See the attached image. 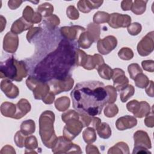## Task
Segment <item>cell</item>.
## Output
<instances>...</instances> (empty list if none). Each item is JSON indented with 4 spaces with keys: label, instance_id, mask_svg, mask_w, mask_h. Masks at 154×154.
<instances>
[{
    "label": "cell",
    "instance_id": "d6a6232c",
    "mask_svg": "<svg viewBox=\"0 0 154 154\" xmlns=\"http://www.w3.org/2000/svg\"><path fill=\"white\" fill-rule=\"evenodd\" d=\"M87 31H88L91 34L95 42H96L99 38L100 26L99 25L90 23L87 26Z\"/></svg>",
    "mask_w": 154,
    "mask_h": 154
},
{
    "label": "cell",
    "instance_id": "b9f144b4",
    "mask_svg": "<svg viewBox=\"0 0 154 154\" xmlns=\"http://www.w3.org/2000/svg\"><path fill=\"white\" fill-rule=\"evenodd\" d=\"M105 87V88L107 90L109 96V100L108 101V103H113L117 99V90L114 87L111 85H107Z\"/></svg>",
    "mask_w": 154,
    "mask_h": 154
},
{
    "label": "cell",
    "instance_id": "83f0119b",
    "mask_svg": "<svg viewBox=\"0 0 154 154\" xmlns=\"http://www.w3.org/2000/svg\"><path fill=\"white\" fill-rule=\"evenodd\" d=\"M82 136L84 141L87 144L92 143L96 140L95 129L92 127L87 128L85 129L82 133Z\"/></svg>",
    "mask_w": 154,
    "mask_h": 154
},
{
    "label": "cell",
    "instance_id": "7dc6e473",
    "mask_svg": "<svg viewBox=\"0 0 154 154\" xmlns=\"http://www.w3.org/2000/svg\"><path fill=\"white\" fill-rule=\"evenodd\" d=\"M55 94L52 91H49L48 94L42 99L43 102L46 104H51L54 101Z\"/></svg>",
    "mask_w": 154,
    "mask_h": 154
},
{
    "label": "cell",
    "instance_id": "f907efd6",
    "mask_svg": "<svg viewBox=\"0 0 154 154\" xmlns=\"http://www.w3.org/2000/svg\"><path fill=\"white\" fill-rule=\"evenodd\" d=\"M146 92L148 96L153 97V81H149L147 86L146 87Z\"/></svg>",
    "mask_w": 154,
    "mask_h": 154
},
{
    "label": "cell",
    "instance_id": "5b68a950",
    "mask_svg": "<svg viewBox=\"0 0 154 154\" xmlns=\"http://www.w3.org/2000/svg\"><path fill=\"white\" fill-rule=\"evenodd\" d=\"M61 119L66 123L64 127V137L71 141L81 132L84 127L79 120V114L75 111L70 109L61 115Z\"/></svg>",
    "mask_w": 154,
    "mask_h": 154
},
{
    "label": "cell",
    "instance_id": "ac0fdd59",
    "mask_svg": "<svg viewBox=\"0 0 154 154\" xmlns=\"http://www.w3.org/2000/svg\"><path fill=\"white\" fill-rule=\"evenodd\" d=\"M31 110V104L25 99H21L16 104V112L14 117L15 119H20Z\"/></svg>",
    "mask_w": 154,
    "mask_h": 154
},
{
    "label": "cell",
    "instance_id": "603a6c76",
    "mask_svg": "<svg viewBox=\"0 0 154 154\" xmlns=\"http://www.w3.org/2000/svg\"><path fill=\"white\" fill-rule=\"evenodd\" d=\"M100 76L105 79L109 80L112 76V69L107 64L103 63L97 69Z\"/></svg>",
    "mask_w": 154,
    "mask_h": 154
},
{
    "label": "cell",
    "instance_id": "ab89813d",
    "mask_svg": "<svg viewBox=\"0 0 154 154\" xmlns=\"http://www.w3.org/2000/svg\"><path fill=\"white\" fill-rule=\"evenodd\" d=\"M141 25L138 22H134L128 27V31L132 35H138L141 31Z\"/></svg>",
    "mask_w": 154,
    "mask_h": 154
},
{
    "label": "cell",
    "instance_id": "4fadbf2b",
    "mask_svg": "<svg viewBox=\"0 0 154 154\" xmlns=\"http://www.w3.org/2000/svg\"><path fill=\"white\" fill-rule=\"evenodd\" d=\"M85 29L80 26H64L61 28L60 32L61 35L66 38L74 40L78 38L80 33L85 31Z\"/></svg>",
    "mask_w": 154,
    "mask_h": 154
},
{
    "label": "cell",
    "instance_id": "44dd1931",
    "mask_svg": "<svg viewBox=\"0 0 154 154\" xmlns=\"http://www.w3.org/2000/svg\"><path fill=\"white\" fill-rule=\"evenodd\" d=\"M35 122L32 120H26L20 125V132L25 135H31L35 132Z\"/></svg>",
    "mask_w": 154,
    "mask_h": 154
},
{
    "label": "cell",
    "instance_id": "7bdbcfd3",
    "mask_svg": "<svg viewBox=\"0 0 154 154\" xmlns=\"http://www.w3.org/2000/svg\"><path fill=\"white\" fill-rule=\"evenodd\" d=\"M25 135H23L20 131H18L16 132L14 137V141L17 146L19 147H23L25 146Z\"/></svg>",
    "mask_w": 154,
    "mask_h": 154
},
{
    "label": "cell",
    "instance_id": "1f68e13d",
    "mask_svg": "<svg viewBox=\"0 0 154 154\" xmlns=\"http://www.w3.org/2000/svg\"><path fill=\"white\" fill-rule=\"evenodd\" d=\"M77 7L79 11L84 13H89L92 9V5L90 1L80 0L77 3Z\"/></svg>",
    "mask_w": 154,
    "mask_h": 154
},
{
    "label": "cell",
    "instance_id": "8d00e7d4",
    "mask_svg": "<svg viewBox=\"0 0 154 154\" xmlns=\"http://www.w3.org/2000/svg\"><path fill=\"white\" fill-rule=\"evenodd\" d=\"M126 108L129 112H132L134 116H135L140 109V102L137 100H132L127 103Z\"/></svg>",
    "mask_w": 154,
    "mask_h": 154
},
{
    "label": "cell",
    "instance_id": "ee69618b",
    "mask_svg": "<svg viewBox=\"0 0 154 154\" xmlns=\"http://www.w3.org/2000/svg\"><path fill=\"white\" fill-rule=\"evenodd\" d=\"M45 22L46 23V24H49V26L53 27V28L57 25H58L60 22L59 17L55 14H52L49 16L47 19L45 20Z\"/></svg>",
    "mask_w": 154,
    "mask_h": 154
},
{
    "label": "cell",
    "instance_id": "2e32d148",
    "mask_svg": "<svg viewBox=\"0 0 154 154\" xmlns=\"http://www.w3.org/2000/svg\"><path fill=\"white\" fill-rule=\"evenodd\" d=\"M137 124V119L134 117L128 115L119 118L116 122V128L120 131H123L132 128L135 126Z\"/></svg>",
    "mask_w": 154,
    "mask_h": 154
},
{
    "label": "cell",
    "instance_id": "5bb4252c",
    "mask_svg": "<svg viewBox=\"0 0 154 154\" xmlns=\"http://www.w3.org/2000/svg\"><path fill=\"white\" fill-rule=\"evenodd\" d=\"M134 147L150 149L152 147L150 138L147 132L143 131H137L134 135Z\"/></svg>",
    "mask_w": 154,
    "mask_h": 154
},
{
    "label": "cell",
    "instance_id": "60d3db41",
    "mask_svg": "<svg viewBox=\"0 0 154 154\" xmlns=\"http://www.w3.org/2000/svg\"><path fill=\"white\" fill-rule=\"evenodd\" d=\"M67 17L72 20H76L79 17V12L73 5H69L66 10Z\"/></svg>",
    "mask_w": 154,
    "mask_h": 154
},
{
    "label": "cell",
    "instance_id": "4316f807",
    "mask_svg": "<svg viewBox=\"0 0 154 154\" xmlns=\"http://www.w3.org/2000/svg\"><path fill=\"white\" fill-rule=\"evenodd\" d=\"M135 92V88L133 85L128 84L120 91V100L122 102H126L130 97H131Z\"/></svg>",
    "mask_w": 154,
    "mask_h": 154
},
{
    "label": "cell",
    "instance_id": "f546056e",
    "mask_svg": "<svg viewBox=\"0 0 154 154\" xmlns=\"http://www.w3.org/2000/svg\"><path fill=\"white\" fill-rule=\"evenodd\" d=\"M134 80L135 81V85L141 88H146L149 82L147 76L143 73L138 74Z\"/></svg>",
    "mask_w": 154,
    "mask_h": 154
},
{
    "label": "cell",
    "instance_id": "ffe728a7",
    "mask_svg": "<svg viewBox=\"0 0 154 154\" xmlns=\"http://www.w3.org/2000/svg\"><path fill=\"white\" fill-rule=\"evenodd\" d=\"M1 112L5 117L13 118L16 112V105L10 102H4L1 106Z\"/></svg>",
    "mask_w": 154,
    "mask_h": 154
},
{
    "label": "cell",
    "instance_id": "8fae6325",
    "mask_svg": "<svg viewBox=\"0 0 154 154\" xmlns=\"http://www.w3.org/2000/svg\"><path fill=\"white\" fill-rule=\"evenodd\" d=\"M112 76L114 87L117 90L120 91L123 88L128 85L129 80L125 75V72L119 68L112 69Z\"/></svg>",
    "mask_w": 154,
    "mask_h": 154
},
{
    "label": "cell",
    "instance_id": "7402d4cb",
    "mask_svg": "<svg viewBox=\"0 0 154 154\" xmlns=\"http://www.w3.org/2000/svg\"><path fill=\"white\" fill-rule=\"evenodd\" d=\"M99 136L103 139H107L111 135V129L109 125L105 122L100 123L96 129Z\"/></svg>",
    "mask_w": 154,
    "mask_h": 154
},
{
    "label": "cell",
    "instance_id": "7c38bea8",
    "mask_svg": "<svg viewBox=\"0 0 154 154\" xmlns=\"http://www.w3.org/2000/svg\"><path fill=\"white\" fill-rule=\"evenodd\" d=\"M19 39L17 34L11 31L8 32L4 37L3 42V49L5 51L14 53L17 49Z\"/></svg>",
    "mask_w": 154,
    "mask_h": 154
},
{
    "label": "cell",
    "instance_id": "e575fe53",
    "mask_svg": "<svg viewBox=\"0 0 154 154\" xmlns=\"http://www.w3.org/2000/svg\"><path fill=\"white\" fill-rule=\"evenodd\" d=\"M118 111L119 109L116 105L109 103L105 107L104 110V114L106 117H113L118 113Z\"/></svg>",
    "mask_w": 154,
    "mask_h": 154
},
{
    "label": "cell",
    "instance_id": "d4e9b609",
    "mask_svg": "<svg viewBox=\"0 0 154 154\" xmlns=\"http://www.w3.org/2000/svg\"><path fill=\"white\" fill-rule=\"evenodd\" d=\"M54 7L48 2H45L37 7V12L43 17H49L52 14Z\"/></svg>",
    "mask_w": 154,
    "mask_h": 154
},
{
    "label": "cell",
    "instance_id": "681fc988",
    "mask_svg": "<svg viewBox=\"0 0 154 154\" xmlns=\"http://www.w3.org/2000/svg\"><path fill=\"white\" fill-rule=\"evenodd\" d=\"M133 2L131 0H124L122 1L121 2V7L123 10L124 11H128L131 10L132 5Z\"/></svg>",
    "mask_w": 154,
    "mask_h": 154
},
{
    "label": "cell",
    "instance_id": "6da1fadb",
    "mask_svg": "<svg viewBox=\"0 0 154 154\" xmlns=\"http://www.w3.org/2000/svg\"><path fill=\"white\" fill-rule=\"evenodd\" d=\"M74 109L80 114L94 117L100 114L109 96L104 84L97 81L78 82L71 91Z\"/></svg>",
    "mask_w": 154,
    "mask_h": 154
},
{
    "label": "cell",
    "instance_id": "d590c367",
    "mask_svg": "<svg viewBox=\"0 0 154 154\" xmlns=\"http://www.w3.org/2000/svg\"><path fill=\"white\" fill-rule=\"evenodd\" d=\"M128 70L130 75V78L132 79H134V78L138 74L143 72L140 66L137 63H134L129 65Z\"/></svg>",
    "mask_w": 154,
    "mask_h": 154
},
{
    "label": "cell",
    "instance_id": "277c9868",
    "mask_svg": "<svg viewBox=\"0 0 154 154\" xmlns=\"http://www.w3.org/2000/svg\"><path fill=\"white\" fill-rule=\"evenodd\" d=\"M27 72L24 62L15 60L13 56L4 62L1 63L0 76L1 78H7L11 80L20 82L26 76Z\"/></svg>",
    "mask_w": 154,
    "mask_h": 154
},
{
    "label": "cell",
    "instance_id": "8992f818",
    "mask_svg": "<svg viewBox=\"0 0 154 154\" xmlns=\"http://www.w3.org/2000/svg\"><path fill=\"white\" fill-rule=\"evenodd\" d=\"M26 84L32 91L35 99H43L49 92L50 87L46 82L41 81L36 76H30L26 81Z\"/></svg>",
    "mask_w": 154,
    "mask_h": 154
},
{
    "label": "cell",
    "instance_id": "f1b7e54d",
    "mask_svg": "<svg viewBox=\"0 0 154 154\" xmlns=\"http://www.w3.org/2000/svg\"><path fill=\"white\" fill-rule=\"evenodd\" d=\"M109 19V14L105 11H97L93 16V22L96 24L108 22Z\"/></svg>",
    "mask_w": 154,
    "mask_h": 154
},
{
    "label": "cell",
    "instance_id": "f5cc1de1",
    "mask_svg": "<svg viewBox=\"0 0 154 154\" xmlns=\"http://www.w3.org/2000/svg\"><path fill=\"white\" fill-rule=\"evenodd\" d=\"M90 1L91 3L93 9L98 8L100 6L102 5V3L103 2V1Z\"/></svg>",
    "mask_w": 154,
    "mask_h": 154
},
{
    "label": "cell",
    "instance_id": "d6986e66",
    "mask_svg": "<svg viewBox=\"0 0 154 154\" xmlns=\"http://www.w3.org/2000/svg\"><path fill=\"white\" fill-rule=\"evenodd\" d=\"M94 42L93 37L88 31H87L86 32L83 33L82 32L78 40V43L79 47L83 49H88Z\"/></svg>",
    "mask_w": 154,
    "mask_h": 154
},
{
    "label": "cell",
    "instance_id": "484cf974",
    "mask_svg": "<svg viewBox=\"0 0 154 154\" xmlns=\"http://www.w3.org/2000/svg\"><path fill=\"white\" fill-rule=\"evenodd\" d=\"M70 99L66 96H63L58 98L55 102V106L57 109L60 111H64L70 106Z\"/></svg>",
    "mask_w": 154,
    "mask_h": 154
},
{
    "label": "cell",
    "instance_id": "cb8c5ba5",
    "mask_svg": "<svg viewBox=\"0 0 154 154\" xmlns=\"http://www.w3.org/2000/svg\"><path fill=\"white\" fill-rule=\"evenodd\" d=\"M147 1L135 0L132 4L131 11L137 15L142 14L146 10Z\"/></svg>",
    "mask_w": 154,
    "mask_h": 154
},
{
    "label": "cell",
    "instance_id": "9a60e30c",
    "mask_svg": "<svg viewBox=\"0 0 154 154\" xmlns=\"http://www.w3.org/2000/svg\"><path fill=\"white\" fill-rule=\"evenodd\" d=\"M1 88L7 97L14 99L19 95V89L9 79H4L1 81Z\"/></svg>",
    "mask_w": 154,
    "mask_h": 154
},
{
    "label": "cell",
    "instance_id": "3957f363",
    "mask_svg": "<svg viewBox=\"0 0 154 154\" xmlns=\"http://www.w3.org/2000/svg\"><path fill=\"white\" fill-rule=\"evenodd\" d=\"M55 114L51 111L42 112L39 119L40 135L45 146L48 148H52L57 138L54 130Z\"/></svg>",
    "mask_w": 154,
    "mask_h": 154
},
{
    "label": "cell",
    "instance_id": "816d5d0a",
    "mask_svg": "<svg viewBox=\"0 0 154 154\" xmlns=\"http://www.w3.org/2000/svg\"><path fill=\"white\" fill-rule=\"evenodd\" d=\"M40 29V28L38 27H35V28H31V29L28 32L27 35H26V38L28 42H31V39H32L31 38L33 36V34H34L35 33L37 32Z\"/></svg>",
    "mask_w": 154,
    "mask_h": 154
},
{
    "label": "cell",
    "instance_id": "836d02e7",
    "mask_svg": "<svg viewBox=\"0 0 154 154\" xmlns=\"http://www.w3.org/2000/svg\"><path fill=\"white\" fill-rule=\"evenodd\" d=\"M119 57L123 60H129L134 57L133 51L128 48H123L118 52Z\"/></svg>",
    "mask_w": 154,
    "mask_h": 154
},
{
    "label": "cell",
    "instance_id": "74e56055",
    "mask_svg": "<svg viewBox=\"0 0 154 154\" xmlns=\"http://www.w3.org/2000/svg\"><path fill=\"white\" fill-rule=\"evenodd\" d=\"M35 12L33 9L30 6H26L23 11V17L28 22L32 23V19L34 18Z\"/></svg>",
    "mask_w": 154,
    "mask_h": 154
},
{
    "label": "cell",
    "instance_id": "f6af8a7d",
    "mask_svg": "<svg viewBox=\"0 0 154 154\" xmlns=\"http://www.w3.org/2000/svg\"><path fill=\"white\" fill-rule=\"evenodd\" d=\"M142 67L144 70L153 72L154 67V61L153 60H144L141 63Z\"/></svg>",
    "mask_w": 154,
    "mask_h": 154
},
{
    "label": "cell",
    "instance_id": "9c48e42d",
    "mask_svg": "<svg viewBox=\"0 0 154 154\" xmlns=\"http://www.w3.org/2000/svg\"><path fill=\"white\" fill-rule=\"evenodd\" d=\"M108 22L109 25L113 28L128 27L131 25V17L128 14L114 13L109 14V19Z\"/></svg>",
    "mask_w": 154,
    "mask_h": 154
},
{
    "label": "cell",
    "instance_id": "52a82bcc",
    "mask_svg": "<svg viewBox=\"0 0 154 154\" xmlns=\"http://www.w3.org/2000/svg\"><path fill=\"white\" fill-rule=\"evenodd\" d=\"M73 84V79L70 76H67L63 79H52L49 82L48 84L51 87V91L55 95L61 92L70 90L72 88Z\"/></svg>",
    "mask_w": 154,
    "mask_h": 154
},
{
    "label": "cell",
    "instance_id": "bcb514c9",
    "mask_svg": "<svg viewBox=\"0 0 154 154\" xmlns=\"http://www.w3.org/2000/svg\"><path fill=\"white\" fill-rule=\"evenodd\" d=\"M151 115L149 116V114L146 116V118L144 120V123L146 126L149 128L153 127L154 121H153V108L151 110Z\"/></svg>",
    "mask_w": 154,
    "mask_h": 154
},
{
    "label": "cell",
    "instance_id": "c3c4849f",
    "mask_svg": "<svg viewBox=\"0 0 154 154\" xmlns=\"http://www.w3.org/2000/svg\"><path fill=\"white\" fill-rule=\"evenodd\" d=\"M22 1H17V0H11L8 2V6L11 10H15L17 8L22 4Z\"/></svg>",
    "mask_w": 154,
    "mask_h": 154
},
{
    "label": "cell",
    "instance_id": "f35d334b",
    "mask_svg": "<svg viewBox=\"0 0 154 154\" xmlns=\"http://www.w3.org/2000/svg\"><path fill=\"white\" fill-rule=\"evenodd\" d=\"M25 146L26 149H35L37 147V141L35 137L31 135L25 139Z\"/></svg>",
    "mask_w": 154,
    "mask_h": 154
},
{
    "label": "cell",
    "instance_id": "4dcf8cb0",
    "mask_svg": "<svg viewBox=\"0 0 154 154\" xmlns=\"http://www.w3.org/2000/svg\"><path fill=\"white\" fill-rule=\"evenodd\" d=\"M140 102V109L135 116L138 118H142L144 116H147L150 113V108L149 104L147 102L145 101H141Z\"/></svg>",
    "mask_w": 154,
    "mask_h": 154
},
{
    "label": "cell",
    "instance_id": "ba28073f",
    "mask_svg": "<svg viewBox=\"0 0 154 154\" xmlns=\"http://www.w3.org/2000/svg\"><path fill=\"white\" fill-rule=\"evenodd\" d=\"M154 48L153 43V31H151L146 34L137 45V51L141 56H147L149 55Z\"/></svg>",
    "mask_w": 154,
    "mask_h": 154
},
{
    "label": "cell",
    "instance_id": "30bf717a",
    "mask_svg": "<svg viewBox=\"0 0 154 154\" xmlns=\"http://www.w3.org/2000/svg\"><path fill=\"white\" fill-rule=\"evenodd\" d=\"M117 40L116 38L113 35H108L98 40L97 48L101 54L106 55L112 51L117 46Z\"/></svg>",
    "mask_w": 154,
    "mask_h": 154
},
{
    "label": "cell",
    "instance_id": "7a4b0ae2",
    "mask_svg": "<svg viewBox=\"0 0 154 154\" xmlns=\"http://www.w3.org/2000/svg\"><path fill=\"white\" fill-rule=\"evenodd\" d=\"M69 41L63 40L54 52L47 55L34 70L36 77L41 81L63 79L76 63V51Z\"/></svg>",
    "mask_w": 154,
    "mask_h": 154
},
{
    "label": "cell",
    "instance_id": "db71d44e",
    "mask_svg": "<svg viewBox=\"0 0 154 154\" xmlns=\"http://www.w3.org/2000/svg\"><path fill=\"white\" fill-rule=\"evenodd\" d=\"M1 32H2L4 30V28L5 27V25H6V20L5 18H4L2 15H1Z\"/></svg>",
    "mask_w": 154,
    "mask_h": 154
},
{
    "label": "cell",
    "instance_id": "e0dca14e",
    "mask_svg": "<svg viewBox=\"0 0 154 154\" xmlns=\"http://www.w3.org/2000/svg\"><path fill=\"white\" fill-rule=\"evenodd\" d=\"M32 26V23L27 22L23 17L16 20L12 25L11 31L14 34H20L23 31L30 29Z\"/></svg>",
    "mask_w": 154,
    "mask_h": 154
}]
</instances>
